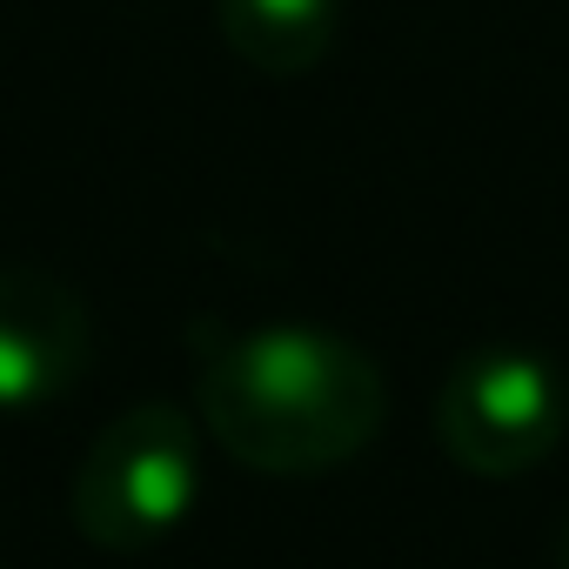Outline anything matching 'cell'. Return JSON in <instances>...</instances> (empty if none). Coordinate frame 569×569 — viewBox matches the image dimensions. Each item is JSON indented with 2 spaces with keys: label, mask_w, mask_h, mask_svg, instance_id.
Instances as JSON below:
<instances>
[{
  "label": "cell",
  "mask_w": 569,
  "mask_h": 569,
  "mask_svg": "<svg viewBox=\"0 0 569 569\" xmlns=\"http://www.w3.org/2000/svg\"><path fill=\"white\" fill-rule=\"evenodd\" d=\"M201 502V436L174 402L114 416L74 469V529L108 556L161 549Z\"/></svg>",
  "instance_id": "obj_2"
},
{
  "label": "cell",
  "mask_w": 569,
  "mask_h": 569,
  "mask_svg": "<svg viewBox=\"0 0 569 569\" xmlns=\"http://www.w3.org/2000/svg\"><path fill=\"white\" fill-rule=\"evenodd\" d=\"M562 569H569V522H562Z\"/></svg>",
  "instance_id": "obj_6"
},
{
  "label": "cell",
  "mask_w": 569,
  "mask_h": 569,
  "mask_svg": "<svg viewBox=\"0 0 569 569\" xmlns=\"http://www.w3.org/2000/svg\"><path fill=\"white\" fill-rule=\"evenodd\" d=\"M442 456L482 482L536 469L569 436V382L529 349H476L436 396Z\"/></svg>",
  "instance_id": "obj_3"
},
{
  "label": "cell",
  "mask_w": 569,
  "mask_h": 569,
  "mask_svg": "<svg viewBox=\"0 0 569 569\" xmlns=\"http://www.w3.org/2000/svg\"><path fill=\"white\" fill-rule=\"evenodd\" d=\"M342 28V0H221V41L254 74H309Z\"/></svg>",
  "instance_id": "obj_5"
},
{
  "label": "cell",
  "mask_w": 569,
  "mask_h": 569,
  "mask_svg": "<svg viewBox=\"0 0 569 569\" xmlns=\"http://www.w3.org/2000/svg\"><path fill=\"white\" fill-rule=\"evenodd\" d=\"M382 369L302 322L214 336L201 349V429L261 476H322L382 436Z\"/></svg>",
  "instance_id": "obj_1"
},
{
  "label": "cell",
  "mask_w": 569,
  "mask_h": 569,
  "mask_svg": "<svg viewBox=\"0 0 569 569\" xmlns=\"http://www.w3.org/2000/svg\"><path fill=\"white\" fill-rule=\"evenodd\" d=\"M94 356L88 302L61 274L0 268V409H41L81 382Z\"/></svg>",
  "instance_id": "obj_4"
}]
</instances>
